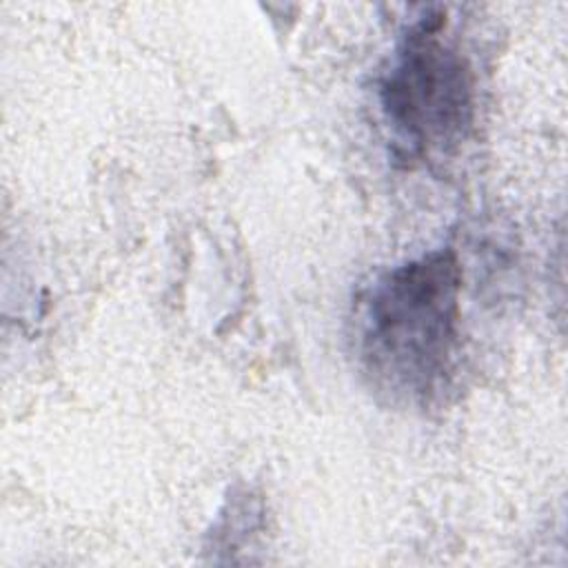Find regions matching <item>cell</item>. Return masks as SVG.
<instances>
[{"label": "cell", "mask_w": 568, "mask_h": 568, "mask_svg": "<svg viewBox=\"0 0 568 568\" xmlns=\"http://www.w3.org/2000/svg\"><path fill=\"white\" fill-rule=\"evenodd\" d=\"M444 27V13L415 20L377 84L393 155L406 166L455 151L475 120V73Z\"/></svg>", "instance_id": "cell-2"}, {"label": "cell", "mask_w": 568, "mask_h": 568, "mask_svg": "<svg viewBox=\"0 0 568 568\" xmlns=\"http://www.w3.org/2000/svg\"><path fill=\"white\" fill-rule=\"evenodd\" d=\"M462 266L439 248L377 275L355 308V351L390 404L426 408L446 393L459 348Z\"/></svg>", "instance_id": "cell-1"}]
</instances>
